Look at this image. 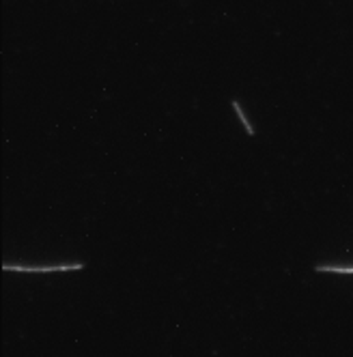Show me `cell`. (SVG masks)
I'll return each instance as SVG.
<instances>
[{"label": "cell", "mask_w": 353, "mask_h": 357, "mask_svg": "<svg viewBox=\"0 0 353 357\" xmlns=\"http://www.w3.org/2000/svg\"><path fill=\"white\" fill-rule=\"evenodd\" d=\"M84 261H71V263H54V265H29V263H3L5 271L17 273H57V271H80L84 269Z\"/></svg>", "instance_id": "1"}, {"label": "cell", "mask_w": 353, "mask_h": 357, "mask_svg": "<svg viewBox=\"0 0 353 357\" xmlns=\"http://www.w3.org/2000/svg\"><path fill=\"white\" fill-rule=\"evenodd\" d=\"M317 273H340V275H353V263L340 265V263H317L313 267Z\"/></svg>", "instance_id": "2"}, {"label": "cell", "mask_w": 353, "mask_h": 357, "mask_svg": "<svg viewBox=\"0 0 353 357\" xmlns=\"http://www.w3.org/2000/svg\"><path fill=\"white\" fill-rule=\"evenodd\" d=\"M233 108H235V112H237L239 121L243 123V127H246V132H248L250 136H255V127H252V123L248 121V116H246V112H243V108L239 106V101H237V99H233Z\"/></svg>", "instance_id": "3"}]
</instances>
